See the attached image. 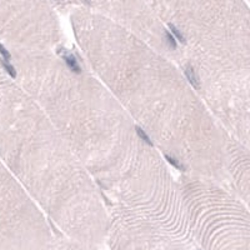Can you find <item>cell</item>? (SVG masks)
Here are the masks:
<instances>
[{
    "instance_id": "cell-1",
    "label": "cell",
    "mask_w": 250,
    "mask_h": 250,
    "mask_svg": "<svg viewBox=\"0 0 250 250\" xmlns=\"http://www.w3.org/2000/svg\"><path fill=\"white\" fill-rule=\"evenodd\" d=\"M14 78L37 100L102 193L109 210L189 228L178 179L113 94L71 54L9 53Z\"/></svg>"
},
{
    "instance_id": "cell-2",
    "label": "cell",
    "mask_w": 250,
    "mask_h": 250,
    "mask_svg": "<svg viewBox=\"0 0 250 250\" xmlns=\"http://www.w3.org/2000/svg\"><path fill=\"white\" fill-rule=\"evenodd\" d=\"M70 23L84 65L165 159L183 174L228 188L225 130L182 65L124 26L90 10L73 9Z\"/></svg>"
},
{
    "instance_id": "cell-3",
    "label": "cell",
    "mask_w": 250,
    "mask_h": 250,
    "mask_svg": "<svg viewBox=\"0 0 250 250\" xmlns=\"http://www.w3.org/2000/svg\"><path fill=\"white\" fill-rule=\"evenodd\" d=\"M0 93V145L17 182L58 233L102 248L109 213L95 183L18 80H4Z\"/></svg>"
},
{
    "instance_id": "cell-4",
    "label": "cell",
    "mask_w": 250,
    "mask_h": 250,
    "mask_svg": "<svg viewBox=\"0 0 250 250\" xmlns=\"http://www.w3.org/2000/svg\"><path fill=\"white\" fill-rule=\"evenodd\" d=\"M176 40L183 59L250 64L248 0H143Z\"/></svg>"
},
{
    "instance_id": "cell-5",
    "label": "cell",
    "mask_w": 250,
    "mask_h": 250,
    "mask_svg": "<svg viewBox=\"0 0 250 250\" xmlns=\"http://www.w3.org/2000/svg\"><path fill=\"white\" fill-rule=\"evenodd\" d=\"M189 231L198 250H250L249 207L214 180L180 174Z\"/></svg>"
},
{
    "instance_id": "cell-6",
    "label": "cell",
    "mask_w": 250,
    "mask_h": 250,
    "mask_svg": "<svg viewBox=\"0 0 250 250\" xmlns=\"http://www.w3.org/2000/svg\"><path fill=\"white\" fill-rule=\"evenodd\" d=\"M191 84L223 130L250 145V64L183 59Z\"/></svg>"
},
{
    "instance_id": "cell-7",
    "label": "cell",
    "mask_w": 250,
    "mask_h": 250,
    "mask_svg": "<svg viewBox=\"0 0 250 250\" xmlns=\"http://www.w3.org/2000/svg\"><path fill=\"white\" fill-rule=\"evenodd\" d=\"M109 250H198L189 229L151 216L109 210Z\"/></svg>"
},
{
    "instance_id": "cell-8",
    "label": "cell",
    "mask_w": 250,
    "mask_h": 250,
    "mask_svg": "<svg viewBox=\"0 0 250 250\" xmlns=\"http://www.w3.org/2000/svg\"><path fill=\"white\" fill-rule=\"evenodd\" d=\"M54 4L83 8L124 26L153 48L173 60H179L182 49L167 29L155 19L143 0H51Z\"/></svg>"
},
{
    "instance_id": "cell-9",
    "label": "cell",
    "mask_w": 250,
    "mask_h": 250,
    "mask_svg": "<svg viewBox=\"0 0 250 250\" xmlns=\"http://www.w3.org/2000/svg\"><path fill=\"white\" fill-rule=\"evenodd\" d=\"M225 174L228 189L249 207L250 169L249 146L242 144L225 131Z\"/></svg>"
},
{
    "instance_id": "cell-10",
    "label": "cell",
    "mask_w": 250,
    "mask_h": 250,
    "mask_svg": "<svg viewBox=\"0 0 250 250\" xmlns=\"http://www.w3.org/2000/svg\"><path fill=\"white\" fill-rule=\"evenodd\" d=\"M43 250H100V248L88 247L82 243L74 242L60 233H55V235Z\"/></svg>"
}]
</instances>
